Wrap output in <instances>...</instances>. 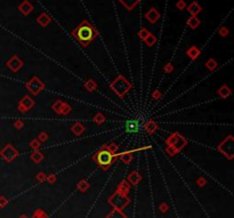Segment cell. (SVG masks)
<instances>
[{
  "mask_svg": "<svg viewBox=\"0 0 234 218\" xmlns=\"http://www.w3.org/2000/svg\"><path fill=\"white\" fill-rule=\"evenodd\" d=\"M96 35H97V32H96L95 28L92 24H89L88 22H82L77 28L76 31L73 32V35L83 46H87L93 39L95 38Z\"/></svg>",
  "mask_w": 234,
  "mask_h": 218,
  "instance_id": "6da1fadb",
  "label": "cell"
},
{
  "mask_svg": "<svg viewBox=\"0 0 234 218\" xmlns=\"http://www.w3.org/2000/svg\"><path fill=\"white\" fill-rule=\"evenodd\" d=\"M113 160V154L109 150H103L97 154V161L101 166H109Z\"/></svg>",
  "mask_w": 234,
  "mask_h": 218,
  "instance_id": "7a4b0ae2",
  "label": "cell"
},
{
  "mask_svg": "<svg viewBox=\"0 0 234 218\" xmlns=\"http://www.w3.org/2000/svg\"><path fill=\"white\" fill-rule=\"evenodd\" d=\"M138 129H139V126L136 120L128 121V122L126 123V131H128V133H137Z\"/></svg>",
  "mask_w": 234,
  "mask_h": 218,
  "instance_id": "3957f363",
  "label": "cell"
},
{
  "mask_svg": "<svg viewBox=\"0 0 234 218\" xmlns=\"http://www.w3.org/2000/svg\"><path fill=\"white\" fill-rule=\"evenodd\" d=\"M146 17H147V19H149L150 22L154 23V22H157V19H159V14L155 12L154 8H152L149 13L146 14Z\"/></svg>",
  "mask_w": 234,
  "mask_h": 218,
  "instance_id": "277c9868",
  "label": "cell"
},
{
  "mask_svg": "<svg viewBox=\"0 0 234 218\" xmlns=\"http://www.w3.org/2000/svg\"><path fill=\"white\" fill-rule=\"evenodd\" d=\"M19 8H21V10H22L24 14H28L29 12L31 10V6H30L28 3H24L23 5H21V7H19Z\"/></svg>",
  "mask_w": 234,
  "mask_h": 218,
  "instance_id": "5b68a950",
  "label": "cell"
},
{
  "mask_svg": "<svg viewBox=\"0 0 234 218\" xmlns=\"http://www.w3.org/2000/svg\"><path fill=\"white\" fill-rule=\"evenodd\" d=\"M187 23H189V25H190L192 29H195V26L199 25V19H196L195 17H192V19H191Z\"/></svg>",
  "mask_w": 234,
  "mask_h": 218,
  "instance_id": "8992f818",
  "label": "cell"
},
{
  "mask_svg": "<svg viewBox=\"0 0 234 218\" xmlns=\"http://www.w3.org/2000/svg\"><path fill=\"white\" fill-rule=\"evenodd\" d=\"M189 10H190L192 14H196L198 12H200V7L196 5V3H192L190 6V8H189Z\"/></svg>",
  "mask_w": 234,
  "mask_h": 218,
  "instance_id": "52a82bcc",
  "label": "cell"
},
{
  "mask_svg": "<svg viewBox=\"0 0 234 218\" xmlns=\"http://www.w3.org/2000/svg\"><path fill=\"white\" fill-rule=\"evenodd\" d=\"M48 21H49V19H48V17L46 15L40 16V19H39V23H40V24H44V25L48 22Z\"/></svg>",
  "mask_w": 234,
  "mask_h": 218,
  "instance_id": "ba28073f",
  "label": "cell"
},
{
  "mask_svg": "<svg viewBox=\"0 0 234 218\" xmlns=\"http://www.w3.org/2000/svg\"><path fill=\"white\" fill-rule=\"evenodd\" d=\"M177 6L179 7V8H183V7H184V3H178Z\"/></svg>",
  "mask_w": 234,
  "mask_h": 218,
  "instance_id": "9c48e42d",
  "label": "cell"
}]
</instances>
